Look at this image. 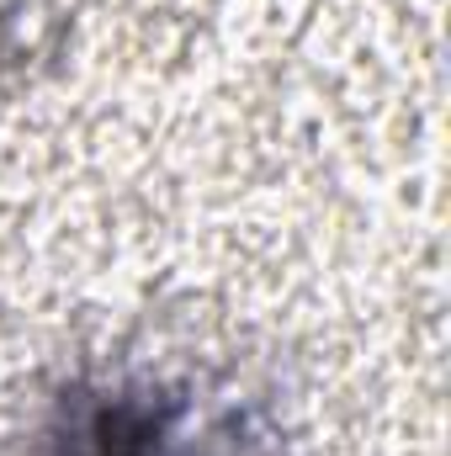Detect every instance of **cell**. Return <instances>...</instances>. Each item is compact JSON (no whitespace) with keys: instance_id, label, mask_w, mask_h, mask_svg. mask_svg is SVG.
<instances>
[{"instance_id":"1","label":"cell","mask_w":451,"mask_h":456,"mask_svg":"<svg viewBox=\"0 0 451 456\" xmlns=\"http://www.w3.org/2000/svg\"><path fill=\"white\" fill-rule=\"evenodd\" d=\"M37 456H287V446L244 393L170 371H107L53 398Z\"/></svg>"}]
</instances>
